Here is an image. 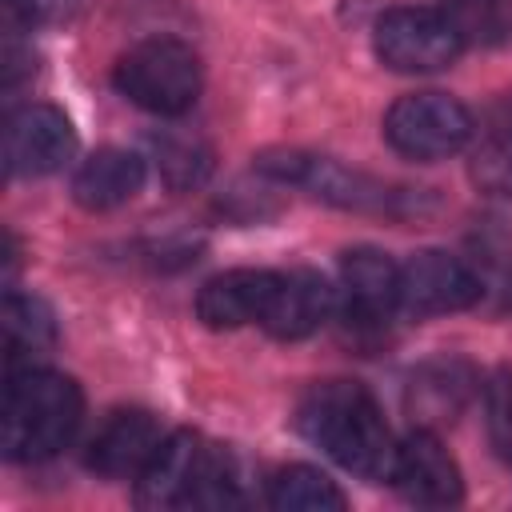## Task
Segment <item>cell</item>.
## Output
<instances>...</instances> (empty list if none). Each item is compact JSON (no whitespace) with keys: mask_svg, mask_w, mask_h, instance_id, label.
I'll list each match as a JSON object with an SVG mask.
<instances>
[{"mask_svg":"<svg viewBox=\"0 0 512 512\" xmlns=\"http://www.w3.org/2000/svg\"><path fill=\"white\" fill-rule=\"evenodd\" d=\"M296 428L328 460L360 480H388L396 440L376 396L356 380H320L296 408Z\"/></svg>","mask_w":512,"mask_h":512,"instance_id":"1","label":"cell"},{"mask_svg":"<svg viewBox=\"0 0 512 512\" xmlns=\"http://www.w3.org/2000/svg\"><path fill=\"white\" fill-rule=\"evenodd\" d=\"M84 416V392L72 376L44 364L4 372L0 404V452L12 464L52 460L76 436Z\"/></svg>","mask_w":512,"mask_h":512,"instance_id":"2","label":"cell"},{"mask_svg":"<svg viewBox=\"0 0 512 512\" xmlns=\"http://www.w3.org/2000/svg\"><path fill=\"white\" fill-rule=\"evenodd\" d=\"M140 508H228L240 504L232 456L200 432H172L160 440L144 472L136 476Z\"/></svg>","mask_w":512,"mask_h":512,"instance_id":"3","label":"cell"},{"mask_svg":"<svg viewBox=\"0 0 512 512\" xmlns=\"http://www.w3.org/2000/svg\"><path fill=\"white\" fill-rule=\"evenodd\" d=\"M112 80L120 96H128L136 108L152 116H184L204 88L200 56L176 36H148L132 44L116 60Z\"/></svg>","mask_w":512,"mask_h":512,"instance_id":"4","label":"cell"},{"mask_svg":"<svg viewBox=\"0 0 512 512\" xmlns=\"http://www.w3.org/2000/svg\"><path fill=\"white\" fill-rule=\"evenodd\" d=\"M256 168L280 184H296L312 192L316 200H328L336 208L352 212H380V216H404L412 208V196L404 188H392L384 180H372L364 172H352L328 156H312L300 148H272L256 156Z\"/></svg>","mask_w":512,"mask_h":512,"instance_id":"5","label":"cell"},{"mask_svg":"<svg viewBox=\"0 0 512 512\" xmlns=\"http://www.w3.org/2000/svg\"><path fill=\"white\" fill-rule=\"evenodd\" d=\"M476 136L472 112L448 92H408L384 112V140L420 164L448 160Z\"/></svg>","mask_w":512,"mask_h":512,"instance_id":"6","label":"cell"},{"mask_svg":"<svg viewBox=\"0 0 512 512\" xmlns=\"http://www.w3.org/2000/svg\"><path fill=\"white\" fill-rule=\"evenodd\" d=\"M372 48L384 68L408 72V76L444 72L464 52V44L456 40V32L448 28V20L436 8H408V4L388 8L376 20Z\"/></svg>","mask_w":512,"mask_h":512,"instance_id":"7","label":"cell"},{"mask_svg":"<svg viewBox=\"0 0 512 512\" xmlns=\"http://www.w3.org/2000/svg\"><path fill=\"white\" fill-rule=\"evenodd\" d=\"M76 156V128L52 104L12 108L4 120V168L16 180L52 176Z\"/></svg>","mask_w":512,"mask_h":512,"instance_id":"8","label":"cell"},{"mask_svg":"<svg viewBox=\"0 0 512 512\" xmlns=\"http://www.w3.org/2000/svg\"><path fill=\"white\" fill-rule=\"evenodd\" d=\"M484 296L476 268L444 248H424L400 264V308L412 316L464 312Z\"/></svg>","mask_w":512,"mask_h":512,"instance_id":"9","label":"cell"},{"mask_svg":"<svg viewBox=\"0 0 512 512\" xmlns=\"http://www.w3.org/2000/svg\"><path fill=\"white\" fill-rule=\"evenodd\" d=\"M388 480L408 504H420V508H448V504H460L464 496L460 468L432 428H412L404 440H396Z\"/></svg>","mask_w":512,"mask_h":512,"instance_id":"10","label":"cell"},{"mask_svg":"<svg viewBox=\"0 0 512 512\" xmlns=\"http://www.w3.org/2000/svg\"><path fill=\"white\" fill-rule=\"evenodd\" d=\"M336 312V288L312 268L276 272L260 328L276 340H304Z\"/></svg>","mask_w":512,"mask_h":512,"instance_id":"11","label":"cell"},{"mask_svg":"<svg viewBox=\"0 0 512 512\" xmlns=\"http://www.w3.org/2000/svg\"><path fill=\"white\" fill-rule=\"evenodd\" d=\"M160 440H164V432H160V424H156L152 412H144V408H120L88 440L84 464L92 472H100V476H112V480L140 476L144 464L152 460V452L160 448Z\"/></svg>","mask_w":512,"mask_h":512,"instance_id":"12","label":"cell"},{"mask_svg":"<svg viewBox=\"0 0 512 512\" xmlns=\"http://www.w3.org/2000/svg\"><path fill=\"white\" fill-rule=\"evenodd\" d=\"M340 288L348 320L380 324L400 308V264L380 248H352L340 256Z\"/></svg>","mask_w":512,"mask_h":512,"instance_id":"13","label":"cell"},{"mask_svg":"<svg viewBox=\"0 0 512 512\" xmlns=\"http://www.w3.org/2000/svg\"><path fill=\"white\" fill-rule=\"evenodd\" d=\"M272 284H276V272H268V268H232V272H220V276H212L200 288L196 316L208 328H216V332L260 324V316L268 308V296H272Z\"/></svg>","mask_w":512,"mask_h":512,"instance_id":"14","label":"cell"},{"mask_svg":"<svg viewBox=\"0 0 512 512\" xmlns=\"http://www.w3.org/2000/svg\"><path fill=\"white\" fill-rule=\"evenodd\" d=\"M0 328H4V372L36 368L56 348V316L32 292L8 288L4 312H0Z\"/></svg>","mask_w":512,"mask_h":512,"instance_id":"15","label":"cell"},{"mask_svg":"<svg viewBox=\"0 0 512 512\" xmlns=\"http://www.w3.org/2000/svg\"><path fill=\"white\" fill-rule=\"evenodd\" d=\"M140 188H144V156H136L128 148H100L72 176V196L88 212L120 208Z\"/></svg>","mask_w":512,"mask_h":512,"instance_id":"16","label":"cell"},{"mask_svg":"<svg viewBox=\"0 0 512 512\" xmlns=\"http://www.w3.org/2000/svg\"><path fill=\"white\" fill-rule=\"evenodd\" d=\"M468 176L480 192L512 200V96H500L488 108L468 156Z\"/></svg>","mask_w":512,"mask_h":512,"instance_id":"17","label":"cell"},{"mask_svg":"<svg viewBox=\"0 0 512 512\" xmlns=\"http://www.w3.org/2000/svg\"><path fill=\"white\" fill-rule=\"evenodd\" d=\"M472 392V372L468 364H456V360H440V364H424L416 376H412V388H408V408L420 416V420H452L464 400Z\"/></svg>","mask_w":512,"mask_h":512,"instance_id":"18","label":"cell"},{"mask_svg":"<svg viewBox=\"0 0 512 512\" xmlns=\"http://www.w3.org/2000/svg\"><path fill=\"white\" fill-rule=\"evenodd\" d=\"M436 12L464 48L512 44V0H436Z\"/></svg>","mask_w":512,"mask_h":512,"instance_id":"19","label":"cell"},{"mask_svg":"<svg viewBox=\"0 0 512 512\" xmlns=\"http://www.w3.org/2000/svg\"><path fill=\"white\" fill-rule=\"evenodd\" d=\"M268 504L280 512H340L348 500L336 488V480H328L320 468L312 464H288L280 472H272L268 480Z\"/></svg>","mask_w":512,"mask_h":512,"instance_id":"20","label":"cell"},{"mask_svg":"<svg viewBox=\"0 0 512 512\" xmlns=\"http://www.w3.org/2000/svg\"><path fill=\"white\" fill-rule=\"evenodd\" d=\"M156 172L172 192H192L212 172V148L192 132H160L152 136Z\"/></svg>","mask_w":512,"mask_h":512,"instance_id":"21","label":"cell"},{"mask_svg":"<svg viewBox=\"0 0 512 512\" xmlns=\"http://www.w3.org/2000/svg\"><path fill=\"white\" fill-rule=\"evenodd\" d=\"M484 428L504 464H512V372L496 368L484 384Z\"/></svg>","mask_w":512,"mask_h":512,"instance_id":"22","label":"cell"},{"mask_svg":"<svg viewBox=\"0 0 512 512\" xmlns=\"http://www.w3.org/2000/svg\"><path fill=\"white\" fill-rule=\"evenodd\" d=\"M80 8V0H4V28L16 32H32V28H48L68 20Z\"/></svg>","mask_w":512,"mask_h":512,"instance_id":"23","label":"cell"}]
</instances>
